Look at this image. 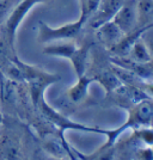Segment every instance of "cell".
<instances>
[{
	"label": "cell",
	"instance_id": "obj_20",
	"mask_svg": "<svg viewBox=\"0 0 153 160\" xmlns=\"http://www.w3.org/2000/svg\"><path fill=\"white\" fill-rule=\"evenodd\" d=\"M150 66H151V71H152V75H153V60L150 62Z\"/></svg>",
	"mask_w": 153,
	"mask_h": 160
},
{
	"label": "cell",
	"instance_id": "obj_9",
	"mask_svg": "<svg viewBox=\"0 0 153 160\" xmlns=\"http://www.w3.org/2000/svg\"><path fill=\"white\" fill-rule=\"evenodd\" d=\"M90 44L81 46L80 48H77L72 54V56L68 60L72 62L74 68V72L78 75V78L85 74L87 67V59H89V53H90Z\"/></svg>",
	"mask_w": 153,
	"mask_h": 160
},
{
	"label": "cell",
	"instance_id": "obj_8",
	"mask_svg": "<svg viewBox=\"0 0 153 160\" xmlns=\"http://www.w3.org/2000/svg\"><path fill=\"white\" fill-rule=\"evenodd\" d=\"M93 81H96L94 78H90L86 77L85 74L81 75L78 78L77 84L73 85L68 91H67V96L68 98L72 100L73 103H79L81 100L86 97L87 91H89V87L92 84Z\"/></svg>",
	"mask_w": 153,
	"mask_h": 160
},
{
	"label": "cell",
	"instance_id": "obj_22",
	"mask_svg": "<svg viewBox=\"0 0 153 160\" xmlns=\"http://www.w3.org/2000/svg\"><path fill=\"white\" fill-rule=\"evenodd\" d=\"M1 28H3V25H0V32H1Z\"/></svg>",
	"mask_w": 153,
	"mask_h": 160
},
{
	"label": "cell",
	"instance_id": "obj_7",
	"mask_svg": "<svg viewBox=\"0 0 153 160\" xmlns=\"http://www.w3.org/2000/svg\"><path fill=\"white\" fill-rule=\"evenodd\" d=\"M96 30H97V36H98L99 41L104 46H107L109 49L114 47L117 42H120L121 38L125 36V32L114 23L113 20L102 24Z\"/></svg>",
	"mask_w": 153,
	"mask_h": 160
},
{
	"label": "cell",
	"instance_id": "obj_23",
	"mask_svg": "<svg viewBox=\"0 0 153 160\" xmlns=\"http://www.w3.org/2000/svg\"><path fill=\"white\" fill-rule=\"evenodd\" d=\"M0 122H1V121H0Z\"/></svg>",
	"mask_w": 153,
	"mask_h": 160
},
{
	"label": "cell",
	"instance_id": "obj_13",
	"mask_svg": "<svg viewBox=\"0 0 153 160\" xmlns=\"http://www.w3.org/2000/svg\"><path fill=\"white\" fill-rule=\"evenodd\" d=\"M19 1L20 0H0V25H4Z\"/></svg>",
	"mask_w": 153,
	"mask_h": 160
},
{
	"label": "cell",
	"instance_id": "obj_6",
	"mask_svg": "<svg viewBox=\"0 0 153 160\" xmlns=\"http://www.w3.org/2000/svg\"><path fill=\"white\" fill-rule=\"evenodd\" d=\"M122 4L123 0H102L97 10L89 17V25L92 29H97L102 24L113 20Z\"/></svg>",
	"mask_w": 153,
	"mask_h": 160
},
{
	"label": "cell",
	"instance_id": "obj_18",
	"mask_svg": "<svg viewBox=\"0 0 153 160\" xmlns=\"http://www.w3.org/2000/svg\"><path fill=\"white\" fill-rule=\"evenodd\" d=\"M144 85H145V86H144L145 93H147L148 96L153 97V82H145Z\"/></svg>",
	"mask_w": 153,
	"mask_h": 160
},
{
	"label": "cell",
	"instance_id": "obj_10",
	"mask_svg": "<svg viewBox=\"0 0 153 160\" xmlns=\"http://www.w3.org/2000/svg\"><path fill=\"white\" fill-rule=\"evenodd\" d=\"M77 49V46L71 41H59L53 44H49L44 47L43 53L47 55H53V56H60V58H66L69 59Z\"/></svg>",
	"mask_w": 153,
	"mask_h": 160
},
{
	"label": "cell",
	"instance_id": "obj_19",
	"mask_svg": "<svg viewBox=\"0 0 153 160\" xmlns=\"http://www.w3.org/2000/svg\"><path fill=\"white\" fill-rule=\"evenodd\" d=\"M85 1H86V0H80V2H81V10L85 6Z\"/></svg>",
	"mask_w": 153,
	"mask_h": 160
},
{
	"label": "cell",
	"instance_id": "obj_1",
	"mask_svg": "<svg viewBox=\"0 0 153 160\" xmlns=\"http://www.w3.org/2000/svg\"><path fill=\"white\" fill-rule=\"evenodd\" d=\"M23 136L12 115H3L0 122V159H20Z\"/></svg>",
	"mask_w": 153,
	"mask_h": 160
},
{
	"label": "cell",
	"instance_id": "obj_14",
	"mask_svg": "<svg viewBox=\"0 0 153 160\" xmlns=\"http://www.w3.org/2000/svg\"><path fill=\"white\" fill-rule=\"evenodd\" d=\"M136 10H138V19H146L153 12V0H139L136 1Z\"/></svg>",
	"mask_w": 153,
	"mask_h": 160
},
{
	"label": "cell",
	"instance_id": "obj_11",
	"mask_svg": "<svg viewBox=\"0 0 153 160\" xmlns=\"http://www.w3.org/2000/svg\"><path fill=\"white\" fill-rule=\"evenodd\" d=\"M128 55H129L130 60L135 61L138 63H148L152 61V56L150 54V50L141 37L133 43V46L130 47L129 52H128Z\"/></svg>",
	"mask_w": 153,
	"mask_h": 160
},
{
	"label": "cell",
	"instance_id": "obj_2",
	"mask_svg": "<svg viewBox=\"0 0 153 160\" xmlns=\"http://www.w3.org/2000/svg\"><path fill=\"white\" fill-rule=\"evenodd\" d=\"M86 22L85 14L80 13V17L75 22L65 24L56 29L48 27L46 23L40 22L38 25V41L41 43H50V42H59V41H71L75 36H78L83 25Z\"/></svg>",
	"mask_w": 153,
	"mask_h": 160
},
{
	"label": "cell",
	"instance_id": "obj_17",
	"mask_svg": "<svg viewBox=\"0 0 153 160\" xmlns=\"http://www.w3.org/2000/svg\"><path fill=\"white\" fill-rule=\"evenodd\" d=\"M152 27H153V24L148 28L147 30H145V32L141 35V38H142L144 42L146 43V46H147V48H148V50H150V54H151L152 60H153V30H152Z\"/></svg>",
	"mask_w": 153,
	"mask_h": 160
},
{
	"label": "cell",
	"instance_id": "obj_4",
	"mask_svg": "<svg viewBox=\"0 0 153 160\" xmlns=\"http://www.w3.org/2000/svg\"><path fill=\"white\" fill-rule=\"evenodd\" d=\"M48 0H20L18 2V5L14 7V10L12 11V13L10 14V17L7 18V20L4 23L3 28L5 29V31L7 32L10 40L14 43L16 40V32L17 29L20 25L23 18L28 14V12L33 8L35 5L41 4V2H46Z\"/></svg>",
	"mask_w": 153,
	"mask_h": 160
},
{
	"label": "cell",
	"instance_id": "obj_15",
	"mask_svg": "<svg viewBox=\"0 0 153 160\" xmlns=\"http://www.w3.org/2000/svg\"><path fill=\"white\" fill-rule=\"evenodd\" d=\"M139 139L147 146H153V128L144 127L138 132Z\"/></svg>",
	"mask_w": 153,
	"mask_h": 160
},
{
	"label": "cell",
	"instance_id": "obj_5",
	"mask_svg": "<svg viewBox=\"0 0 153 160\" xmlns=\"http://www.w3.org/2000/svg\"><path fill=\"white\" fill-rule=\"evenodd\" d=\"M113 22L125 33L130 32L138 25V10L135 0H123L119 11L116 12Z\"/></svg>",
	"mask_w": 153,
	"mask_h": 160
},
{
	"label": "cell",
	"instance_id": "obj_21",
	"mask_svg": "<svg viewBox=\"0 0 153 160\" xmlns=\"http://www.w3.org/2000/svg\"><path fill=\"white\" fill-rule=\"evenodd\" d=\"M3 120V111H1V110H0V121Z\"/></svg>",
	"mask_w": 153,
	"mask_h": 160
},
{
	"label": "cell",
	"instance_id": "obj_3",
	"mask_svg": "<svg viewBox=\"0 0 153 160\" xmlns=\"http://www.w3.org/2000/svg\"><path fill=\"white\" fill-rule=\"evenodd\" d=\"M153 120V104L146 100H139L138 103H135V105L132 108V110L129 111V118L125 123V126L120 127L116 130L113 132H108L104 130V134L109 135V140H108V145L104 146L103 148H108L111 146L113 141L116 139V136L121 134L126 128L128 127H138V126H148Z\"/></svg>",
	"mask_w": 153,
	"mask_h": 160
},
{
	"label": "cell",
	"instance_id": "obj_16",
	"mask_svg": "<svg viewBox=\"0 0 153 160\" xmlns=\"http://www.w3.org/2000/svg\"><path fill=\"white\" fill-rule=\"evenodd\" d=\"M100 1H102V0H86V1H85V6L81 10V12L85 14L86 20L89 19V17L97 10V7H98Z\"/></svg>",
	"mask_w": 153,
	"mask_h": 160
},
{
	"label": "cell",
	"instance_id": "obj_12",
	"mask_svg": "<svg viewBox=\"0 0 153 160\" xmlns=\"http://www.w3.org/2000/svg\"><path fill=\"white\" fill-rule=\"evenodd\" d=\"M96 81H98L100 85H103L104 88L107 90L108 93H111L113 91L119 90L123 84L121 82V80L116 77V74L113 71H107L99 74L98 77H94Z\"/></svg>",
	"mask_w": 153,
	"mask_h": 160
}]
</instances>
